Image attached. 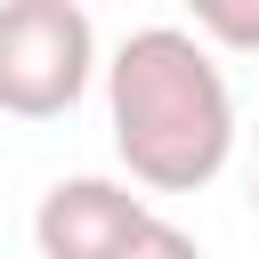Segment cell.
Returning a JSON list of instances; mask_svg holds the SVG:
<instances>
[{
  "instance_id": "1",
  "label": "cell",
  "mask_w": 259,
  "mask_h": 259,
  "mask_svg": "<svg viewBox=\"0 0 259 259\" xmlns=\"http://www.w3.org/2000/svg\"><path fill=\"white\" fill-rule=\"evenodd\" d=\"M113 154L146 194H194L235 154V89L186 24H138L105 65Z\"/></svg>"
},
{
  "instance_id": "2",
  "label": "cell",
  "mask_w": 259,
  "mask_h": 259,
  "mask_svg": "<svg viewBox=\"0 0 259 259\" xmlns=\"http://www.w3.org/2000/svg\"><path fill=\"white\" fill-rule=\"evenodd\" d=\"M97 73V24L81 0H0V113L57 121Z\"/></svg>"
},
{
  "instance_id": "3",
  "label": "cell",
  "mask_w": 259,
  "mask_h": 259,
  "mask_svg": "<svg viewBox=\"0 0 259 259\" xmlns=\"http://www.w3.org/2000/svg\"><path fill=\"white\" fill-rule=\"evenodd\" d=\"M146 219H154V202L121 178H57L32 210V243H40V259H113Z\"/></svg>"
},
{
  "instance_id": "4",
  "label": "cell",
  "mask_w": 259,
  "mask_h": 259,
  "mask_svg": "<svg viewBox=\"0 0 259 259\" xmlns=\"http://www.w3.org/2000/svg\"><path fill=\"white\" fill-rule=\"evenodd\" d=\"M202 49H259V0H194V24H186Z\"/></svg>"
},
{
  "instance_id": "5",
  "label": "cell",
  "mask_w": 259,
  "mask_h": 259,
  "mask_svg": "<svg viewBox=\"0 0 259 259\" xmlns=\"http://www.w3.org/2000/svg\"><path fill=\"white\" fill-rule=\"evenodd\" d=\"M113 259H202V243H194L186 227H170V219L154 210V219H146V227H138V235H130V243H121Z\"/></svg>"
},
{
  "instance_id": "6",
  "label": "cell",
  "mask_w": 259,
  "mask_h": 259,
  "mask_svg": "<svg viewBox=\"0 0 259 259\" xmlns=\"http://www.w3.org/2000/svg\"><path fill=\"white\" fill-rule=\"evenodd\" d=\"M251 210H259V154H251Z\"/></svg>"
}]
</instances>
